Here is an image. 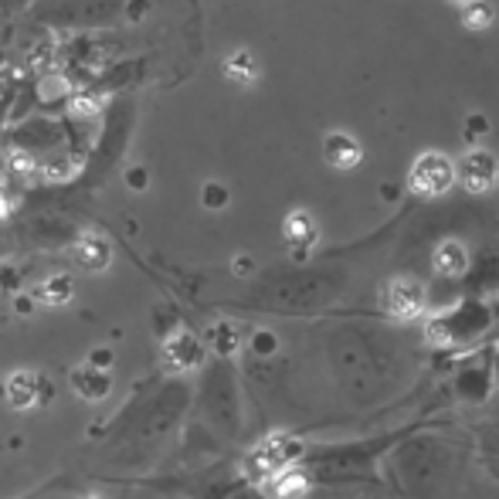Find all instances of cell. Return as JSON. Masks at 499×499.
Wrapping results in <instances>:
<instances>
[{
	"instance_id": "obj_1",
	"label": "cell",
	"mask_w": 499,
	"mask_h": 499,
	"mask_svg": "<svg viewBox=\"0 0 499 499\" xmlns=\"http://www.w3.org/2000/svg\"><path fill=\"white\" fill-rule=\"evenodd\" d=\"M303 456V445L293 435H272L262 445H255L249 456V472L255 479H276L282 472L293 469V462Z\"/></svg>"
},
{
	"instance_id": "obj_2",
	"label": "cell",
	"mask_w": 499,
	"mask_h": 499,
	"mask_svg": "<svg viewBox=\"0 0 499 499\" xmlns=\"http://www.w3.org/2000/svg\"><path fill=\"white\" fill-rule=\"evenodd\" d=\"M456 184V167L445 153H422L412 167V187L422 197H439Z\"/></svg>"
},
{
	"instance_id": "obj_3",
	"label": "cell",
	"mask_w": 499,
	"mask_h": 499,
	"mask_svg": "<svg viewBox=\"0 0 499 499\" xmlns=\"http://www.w3.org/2000/svg\"><path fill=\"white\" fill-rule=\"evenodd\" d=\"M384 306L395 320H418L425 313V286L418 279H395L384 293Z\"/></svg>"
},
{
	"instance_id": "obj_4",
	"label": "cell",
	"mask_w": 499,
	"mask_h": 499,
	"mask_svg": "<svg viewBox=\"0 0 499 499\" xmlns=\"http://www.w3.org/2000/svg\"><path fill=\"white\" fill-rule=\"evenodd\" d=\"M458 174H462V187H466V191L483 194L496 184V160H493L485 150H472V153H466Z\"/></svg>"
},
{
	"instance_id": "obj_5",
	"label": "cell",
	"mask_w": 499,
	"mask_h": 499,
	"mask_svg": "<svg viewBox=\"0 0 499 499\" xmlns=\"http://www.w3.org/2000/svg\"><path fill=\"white\" fill-rule=\"evenodd\" d=\"M201 357H204V343L191 333H177L163 343V360H167V367L170 370H191L201 364Z\"/></svg>"
},
{
	"instance_id": "obj_6",
	"label": "cell",
	"mask_w": 499,
	"mask_h": 499,
	"mask_svg": "<svg viewBox=\"0 0 499 499\" xmlns=\"http://www.w3.org/2000/svg\"><path fill=\"white\" fill-rule=\"evenodd\" d=\"M360 157H364V150L353 136H347V132H330L326 136V163L333 170H353L360 163Z\"/></svg>"
},
{
	"instance_id": "obj_7",
	"label": "cell",
	"mask_w": 499,
	"mask_h": 499,
	"mask_svg": "<svg viewBox=\"0 0 499 499\" xmlns=\"http://www.w3.org/2000/svg\"><path fill=\"white\" fill-rule=\"evenodd\" d=\"M282 231H286V241H289L295 251L313 249V241L320 238V231H316V221H313L309 211H293V214L286 218V224H282Z\"/></svg>"
},
{
	"instance_id": "obj_8",
	"label": "cell",
	"mask_w": 499,
	"mask_h": 499,
	"mask_svg": "<svg viewBox=\"0 0 499 499\" xmlns=\"http://www.w3.org/2000/svg\"><path fill=\"white\" fill-rule=\"evenodd\" d=\"M466 265H469V259H466L462 241H441L439 251H435V272H439V276L456 279V276L466 272Z\"/></svg>"
},
{
	"instance_id": "obj_9",
	"label": "cell",
	"mask_w": 499,
	"mask_h": 499,
	"mask_svg": "<svg viewBox=\"0 0 499 499\" xmlns=\"http://www.w3.org/2000/svg\"><path fill=\"white\" fill-rule=\"evenodd\" d=\"M7 401L14 404L17 412H28L31 404L38 401V377L28 370H17L14 377L7 381Z\"/></svg>"
},
{
	"instance_id": "obj_10",
	"label": "cell",
	"mask_w": 499,
	"mask_h": 499,
	"mask_svg": "<svg viewBox=\"0 0 499 499\" xmlns=\"http://www.w3.org/2000/svg\"><path fill=\"white\" fill-rule=\"evenodd\" d=\"M224 75L231 78V82H238V86H251L255 78H259V61H255V55L251 51H235V55H228L224 59Z\"/></svg>"
},
{
	"instance_id": "obj_11",
	"label": "cell",
	"mask_w": 499,
	"mask_h": 499,
	"mask_svg": "<svg viewBox=\"0 0 499 499\" xmlns=\"http://www.w3.org/2000/svg\"><path fill=\"white\" fill-rule=\"evenodd\" d=\"M78 265L82 268H92V272H99V268H105L109 265V245H105L103 238H95V235H86L82 241H78Z\"/></svg>"
},
{
	"instance_id": "obj_12",
	"label": "cell",
	"mask_w": 499,
	"mask_h": 499,
	"mask_svg": "<svg viewBox=\"0 0 499 499\" xmlns=\"http://www.w3.org/2000/svg\"><path fill=\"white\" fill-rule=\"evenodd\" d=\"M462 24L472 31L489 28L493 24V4L489 0H466L462 4Z\"/></svg>"
},
{
	"instance_id": "obj_13",
	"label": "cell",
	"mask_w": 499,
	"mask_h": 499,
	"mask_svg": "<svg viewBox=\"0 0 499 499\" xmlns=\"http://www.w3.org/2000/svg\"><path fill=\"white\" fill-rule=\"evenodd\" d=\"M272 489H276V496L279 499H299L303 496V489H306V479L299 476V472H282V476H276L272 479Z\"/></svg>"
},
{
	"instance_id": "obj_14",
	"label": "cell",
	"mask_w": 499,
	"mask_h": 499,
	"mask_svg": "<svg viewBox=\"0 0 499 499\" xmlns=\"http://www.w3.org/2000/svg\"><path fill=\"white\" fill-rule=\"evenodd\" d=\"M41 299L44 303H51V306H61V303H68L72 299V282L59 276V279H48L41 286Z\"/></svg>"
},
{
	"instance_id": "obj_15",
	"label": "cell",
	"mask_w": 499,
	"mask_h": 499,
	"mask_svg": "<svg viewBox=\"0 0 499 499\" xmlns=\"http://www.w3.org/2000/svg\"><path fill=\"white\" fill-rule=\"evenodd\" d=\"M458 4H466V0H458Z\"/></svg>"
}]
</instances>
